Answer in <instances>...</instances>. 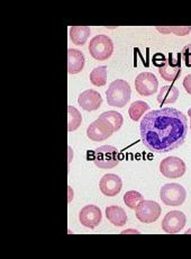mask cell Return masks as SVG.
<instances>
[{"label": "cell", "mask_w": 191, "mask_h": 259, "mask_svg": "<svg viewBox=\"0 0 191 259\" xmlns=\"http://www.w3.org/2000/svg\"><path fill=\"white\" fill-rule=\"evenodd\" d=\"M160 197L165 205L179 206L182 205L187 198V191L182 185L177 183L165 184L161 187Z\"/></svg>", "instance_id": "3957f363"}, {"label": "cell", "mask_w": 191, "mask_h": 259, "mask_svg": "<svg viewBox=\"0 0 191 259\" xmlns=\"http://www.w3.org/2000/svg\"><path fill=\"white\" fill-rule=\"evenodd\" d=\"M85 59L83 53L79 50H68V71L70 74H77L82 71Z\"/></svg>", "instance_id": "9a60e30c"}, {"label": "cell", "mask_w": 191, "mask_h": 259, "mask_svg": "<svg viewBox=\"0 0 191 259\" xmlns=\"http://www.w3.org/2000/svg\"><path fill=\"white\" fill-rule=\"evenodd\" d=\"M183 87L188 94L191 95V73L187 74L183 80Z\"/></svg>", "instance_id": "d4e9b609"}, {"label": "cell", "mask_w": 191, "mask_h": 259, "mask_svg": "<svg viewBox=\"0 0 191 259\" xmlns=\"http://www.w3.org/2000/svg\"><path fill=\"white\" fill-rule=\"evenodd\" d=\"M136 218L142 223H153L161 215L160 204L154 201H142L139 205L135 208Z\"/></svg>", "instance_id": "52a82bcc"}, {"label": "cell", "mask_w": 191, "mask_h": 259, "mask_svg": "<svg viewBox=\"0 0 191 259\" xmlns=\"http://www.w3.org/2000/svg\"><path fill=\"white\" fill-rule=\"evenodd\" d=\"M99 188L105 196H116L122 191L123 181L115 174H106L99 183Z\"/></svg>", "instance_id": "8fae6325"}, {"label": "cell", "mask_w": 191, "mask_h": 259, "mask_svg": "<svg viewBox=\"0 0 191 259\" xmlns=\"http://www.w3.org/2000/svg\"><path fill=\"white\" fill-rule=\"evenodd\" d=\"M90 27L88 26H72L70 27V39L75 46H84L90 36Z\"/></svg>", "instance_id": "ac0fdd59"}, {"label": "cell", "mask_w": 191, "mask_h": 259, "mask_svg": "<svg viewBox=\"0 0 191 259\" xmlns=\"http://www.w3.org/2000/svg\"><path fill=\"white\" fill-rule=\"evenodd\" d=\"M139 130L140 139L147 149L155 153H167L184 143L188 119L179 109L164 107L145 114Z\"/></svg>", "instance_id": "6da1fadb"}, {"label": "cell", "mask_w": 191, "mask_h": 259, "mask_svg": "<svg viewBox=\"0 0 191 259\" xmlns=\"http://www.w3.org/2000/svg\"><path fill=\"white\" fill-rule=\"evenodd\" d=\"M106 217L115 227H124L127 222V214L123 207L112 205L106 208Z\"/></svg>", "instance_id": "e0dca14e"}, {"label": "cell", "mask_w": 191, "mask_h": 259, "mask_svg": "<svg viewBox=\"0 0 191 259\" xmlns=\"http://www.w3.org/2000/svg\"><path fill=\"white\" fill-rule=\"evenodd\" d=\"M112 134H113V132L108 131V130L105 127L103 124L98 121V119L90 124L88 130H87L88 138L90 139V140H92L94 142L107 140L108 138L112 137Z\"/></svg>", "instance_id": "2e32d148"}, {"label": "cell", "mask_w": 191, "mask_h": 259, "mask_svg": "<svg viewBox=\"0 0 191 259\" xmlns=\"http://www.w3.org/2000/svg\"><path fill=\"white\" fill-rule=\"evenodd\" d=\"M90 81L97 87H103L107 82V67H97L90 73Z\"/></svg>", "instance_id": "ffe728a7"}, {"label": "cell", "mask_w": 191, "mask_h": 259, "mask_svg": "<svg viewBox=\"0 0 191 259\" xmlns=\"http://www.w3.org/2000/svg\"><path fill=\"white\" fill-rule=\"evenodd\" d=\"M150 109V105L148 103H145L143 101H136L134 102L132 105H130L129 109H128V114L129 117L133 119V121L137 122L139 121V118L142 117L143 114L145 112H148Z\"/></svg>", "instance_id": "7402d4cb"}, {"label": "cell", "mask_w": 191, "mask_h": 259, "mask_svg": "<svg viewBox=\"0 0 191 259\" xmlns=\"http://www.w3.org/2000/svg\"><path fill=\"white\" fill-rule=\"evenodd\" d=\"M102 95L98 92L92 91V89H88V91L81 93L78 97V104L80 107L83 108L84 111L87 112L97 111V109L102 106Z\"/></svg>", "instance_id": "4fadbf2b"}, {"label": "cell", "mask_w": 191, "mask_h": 259, "mask_svg": "<svg viewBox=\"0 0 191 259\" xmlns=\"http://www.w3.org/2000/svg\"><path fill=\"white\" fill-rule=\"evenodd\" d=\"M181 56H182L185 67L191 68V44H188V46H185L182 49Z\"/></svg>", "instance_id": "cb8c5ba5"}, {"label": "cell", "mask_w": 191, "mask_h": 259, "mask_svg": "<svg viewBox=\"0 0 191 259\" xmlns=\"http://www.w3.org/2000/svg\"><path fill=\"white\" fill-rule=\"evenodd\" d=\"M179 97V91L174 86H164L160 89L158 94V102L162 106L163 104H172L177 102Z\"/></svg>", "instance_id": "d6986e66"}, {"label": "cell", "mask_w": 191, "mask_h": 259, "mask_svg": "<svg viewBox=\"0 0 191 259\" xmlns=\"http://www.w3.org/2000/svg\"><path fill=\"white\" fill-rule=\"evenodd\" d=\"M188 115H189V117H190V128H191V108H189V111H188Z\"/></svg>", "instance_id": "484cf974"}, {"label": "cell", "mask_w": 191, "mask_h": 259, "mask_svg": "<svg viewBox=\"0 0 191 259\" xmlns=\"http://www.w3.org/2000/svg\"><path fill=\"white\" fill-rule=\"evenodd\" d=\"M187 167L185 163L178 157H168L160 162V171L167 178H180L182 177Z\"/></svg>", "instance_id": "8992f818"}, {"label": "cell", "mask_w": 191, "mask_h": 259, "mask_svg": "<svg viewBox=\"0 0 191 259\" xmlns=\"http://www.w3.org/2000/svg\"><path fill=\"white\" fill-rule=\"evenodd\" d=\"M82 116L77 108L73 106L68 107V131L73 132L81 125Z\"/></svg>", "instance_id": "44dd1931"}, {"label": "cell", "mask_w": 191, "mask_h": 259, "mask_svg": "<svg viewBox=\"0 0 191 259\" xmlns=\"http://www.w3.org/2000/svg\"><path fill=\"white\" fill-rule=\"evenodd\" d=\"M173 54L170 53L169 58H167V61L164 62L162 67L159 68V73L161 74L165 81L172 82L175 81L181 76L182 72V66H181V53L178 56L177 59L172 58Z\"/></svg>", "instance_id": "9c48e42d"}, {"label": "cell", "mask_w": 191, "mask_h": 259, "mask_svg": "<svg viewBox=\"0 0 191 259\" xmlns=\"http://www.w3.org/2000/svg\"><path fill=\"white\" fill-rule=\"evenodd\" d=\"M130 94H132V89L129 83L122 79H117L109 84V88L106 92L108 105L119 108L126 106L130 99Z\"/></svg>", "instance_id": "7a4b0ae2"}, {"label": "cell", "mask_w": 191, "mask_h": 259, "mask_svg": "<svg viewBox=\"0 0 191 259\" xmlns=\"http://www.w3.org/2000/svg\"><path fill=\"white\" fill-rule=\"evenodd\" d=\"M79 220L83 227L88 229H94L102 222L103 214L98 206L87 205L80 211Z\"/></svg>", "instance_id": "7c38bea8"}, {"label": "cell", "mask_w": 191, "mask_h": 259, "mask_svg": "<svg viewBox=\"0 0 191 259\" xmlns=\"http://www.w3.org/2000/svg\"><path fill=\"white\" fill-rule=\"evenodd\" d=\"M159 80L152 72H142L135 79V88L140 96H152L158 91Z\"/></svg>", "instance_id": "ba28073f"}, {"label": "cell", "mask_w": 191, "mask_h": 259, "mask_svg": "<svg viewBox=\"0 0 191 259\" xmlns=\"http://www.w3.org/2000/svg\"><path fill=\"white\" fill-rule=\"evenodd\" d=\"M93 163L98 168L112 169L119 162V153L117 148L113 146H102L93 151Z\"/></svg>", "instance_id": "277c9868"}, {"label": "cell", "mask_w": 191, "mask_h": 259, "mask_svg": "<svg viewBox=\"0 0 191 259\" xmlns=\"http://www.w3.org/2000/svg\"><path fill=\"white\" fill-rule=\"evenodd\" d=\"M187 223L185 214L181 211H171L162 220V229L167 233H178L184 228Z\"/></svg>", "instance_id": "30bf717a"}, {"label": "cell", "mask_w": 191, "mask_h": 259, "mask_svg": "<svg viewBox=\"0 0 191 259\" xmlns=\"http://www.w3.org/2000/svg\"><path fill=\"white\" fill-rule=\"evenodd\" d=\"M89 52L97 61H105L112 57L114 52L113 39L107 35L94 36L89 44Z\"/></svg>", "instance_id": "5b68a950"}, {"label": "cell", "mask_w": 191, "mask_h": 259, "mask_svg": "<svg viewBox=\"0 0 191 259\" xmlns=\"http://www.w3.org/2000/svg\"><path fill=\"white\" fill-rule=\"evenodd\" d=\"M144 201V197L140 193H138L137 191H129L124 195V202L126 205L132 208V210H135L140 202Z\"/></svg>", "instance_id": "603a6c76"}, {"label": "cell", "mask_w": 191, "mask_h": 259, "mask_svg": "<svg viewBox=\"0 0 191 259\" xmlns=\"http://www.w3.org/2000/svg\"><path fill=\"white\" fill-rule=\"evenodd\" d=\"M98 121L103 124L110 132H117L123 125L124 117L120 113L116 111L105 112L98 117Z\"/></svg>", "instance_id": "5bb4252c"}]
</instances>
